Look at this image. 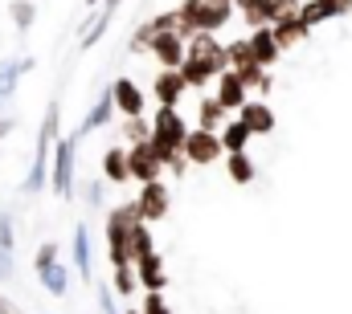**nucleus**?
<instances>
[{
    "label": "nucleus",
    "instance_id": "obj_14",
    "mask_svg": "<svg viewBox=\"0 0 352 314\" xmlns=\"http://www.w3.org/2000/svg\"><path fill=\"white\" fill-rule=\"evenodd\" d=\"M270 29H274V41H278V49H291L295 41H303V37L311 33V29L303 25V16H299V12H287V16H278Z\"/></svg>",
    "mask_w": 352,
    "mask_h": 314
},
{
    "label": "nucleus",
    "instance_id": "obj_19",
    "mask_svg": "<svg viewBox=\"0 0 352 314\" xmlns=\"http://www.w3.org/2000/svg\"><path fill=\"white\" fill-rule=\"evenodd\" d=\"M197 127L221 135V127H226V106L217 102V94H213V98H209V94L201 98V106H197Z\"/></svg>",
    "mask_w": 352,
    "mask_h": 314
},
{
    "label": "nucleus",
    "instance_id": "obj_1",
    "mask_svg": "<svg viewBox=\"0 0 352 314\" xmlns=\"http://www.w3.org/2000/svg\"><path fill=\"white\" fill-rule=\"evenodd\" d=\"M140 225H144V217H140L135 200L107 213V257H111V265H135V257H131V237H135Z\"/></svg>",
    "mask_w": 352,
    "mask_h": 314
},
{
    "label": "nucleus",
    "instance_id": "obj_28",
    "mask_svg": "<svg viewBox=\"0 0 352 314\" xmlns=\"http://www.w3.org/2000/svg\"><path fill=\"white\" fill-rule=\"evenodd\" d=\"M123 139H127L131 147L148 143V139H152V123H148L144 114H135V119H123Z\"/></svg>",
    "mask_w": 352,
    "mask_h": 314
},
{
    "label": "nucleus",
    "instance_id": "obj_36",
    "mask_svg": "<svg viewBox=\"0 0 352 314\" xmlns=\"http://www.w3.org/2000/svg\"><path fill=\"white\" fill-rule=\"evenodd\" d=\"M16 245H12V221L0 213V253H12Z\"/></svg>",
    "mask_w": 352,
    "mask_h": 314
},
{
    "label": "nucleus",
    "instance_id": "obj_40",
    "mask_svg": "<svg viewBox=\"0 0 352 314\" xmlns=\"http://www.w3.org/2000/svg\"><path fill=\"white\" fill-rule=\"evenodd\" d=\"M12 127H16V123H12V119H0V139H4V135H8V131H12Z\"/></svg>",
    "mask_w": 352,
    "mask_h": 314
},
{
    "label": "nucleus",
    "instance_id": "obj_7",
    "mask_svg": "<svg viewBox=\"0 0 352 314\" xmlns=\"http://www.w3.org/2000/svg\"><path fill=\"white\" fill-rule=\"evenodd\" d=\"M184 156H188V163H197V167H209V163H217V159L226 156V143H221L217 131L192 127V135H188V143H184Z\"/></svg>",
    "mask_w": 352,
    "mask_h": 314
},
{
    "label": "nucleus",
    "instance_id": "obj_38",
    "mask_svg": "<svg viewBox=\"0 0 352 314\" xmlns=\"http://www.w3.org/2000/svg\"><path fill=\"white\" fill-rule=\"evenodd\" d=\"M328 4V12L332 16H344V12H352V0H324Z\"/></svg>",
    "mask_w": 352,
    "mask_h": 314
},
{
    "label": "nucleus",
    "instance_id": "obj_5",
    "mask_svg": "<svg viewBox=\"0 0 352 314\" xmlns=\"http://www.w3.org/2000/svg\"><path fill=\"white\" fill-rule=\"evenodd\" d=\"M74 152H78V135H70L54 147V192L62 200L74 196Z\"/></svg>",
    "mask_w": 352,
    "mask_h": 314
},
{
    "label": "nucleus",
    "instance_id": "obj_11",
    "mask_svg": "<svg viewBox=\"0 0 352 314\" xmlns=\"http://www.w3.org/2000/svg\"><path fill=\"white\" fill-rule=\"evenodd\" d=\"M246 94H250V86L242 82V74H238V70H226V74L217 78V102H221L226 110H234V114H238V110L250 102Z\"/></svg>",
    "mask_w": 352,
    "mask_h": 314
},
{
    "label": "nucleus",
    "instance_id": "obj_30",
    "mask_svg": "<svg viewBox=\"0 0 352 314\" xmlns=\"http://www.w3.org/2000/svg\"><path fill=\"white\" fill-rule=\"evenodd\" d=\"M299 16H303V25H307V29H316V25H324L332 12H328V4H324V0H307V4L299 8Z\"/></svg>",
    "mask_w": 352,
    "mask_h": 314
},
{
    "label": "nucleus",
    "instance_id": "obj_16",
    "mask_svg": "<svg viewBox=\"0 0 352 314\" xmlns=\"http://www.w3.org/2000/svg\"><path fill=\"white\" fill-rule=\"evenodd\" d=\"M102 176H107V184H127L131 180V163H127L123 147H107L102 152Z\"/></svg>",
    "mask_w": 352,
    "mask_h": 314
},
{
    "label": "nucleus",
    "instance_id": "obj_17",
    "mask_svg": "<svg viewBox=\"0 0 352 314\" xmlns=\"http://www.w3.org/2000/svg\"><path fill=\"white\" fill-rule=\"evenodd\" d=\"M242 8V21L250 25V29H270L274 21H278V8L270 4V0H246V4H238Z\"/></svg>",
    "mask_w": 352,
    "mask_h": 314
},
{
    "label": "nucleus",
    "instance_id": "obj_32",
    "mask_svg": "<svg viewBox=\"0 0 352 314\" xmlns=\"http://www.w3.org/2000/svg\"><path fill=\"white\" fill-rule=\"evenodd\" d=\"M242 82H246V86H250V90H254V94H266V90H270V86H274V82H270V74H266L263 66H250V70H246V74H242Z\"/></svg>",
    "mask_w": 352,
    "mask_h": 314
},
{
    "label": "nucleus",
    "instance_id": "obj_37",
    "mask_svg": "<svg viewBox=\"0 0 352 314\" xmlns=\"http://www.w3.org/2000/svg\"><path fill=\"white\" fill-rule=\"evenodd\" d=\"M98 302H102V311H107V314H119L115 298H111V286H102V290H98Z\"/></svg>",
    "mask_w": 352,
    "mask_h": 314
},
{
    "label": "nucleus",
    "instance_id": "obj_8",
    "mask_svg": "<svg viewBox=\"0 0 352 314\" xmlns=\"http://www.w3.org/2000/svg\"><path fill=\"white\" fill-rule=\"evenodd\" d=\"M135 208H140V217H144L148 225H152V221H164L168 208H173V192H168V184H164V180L144 184L140 196H135Z\"/></svg>",
    "mask_w": 352,
    "mask_h": 314
},
{
    "label": "nucleus",
    "instance_id": "obj_23",
    "mask_svg": "<svg viewBox=\"0 0 352 314\" xmlns=\"http://www.w3.org/2000/svg\"><path fill=\"white\" fill-rule=\"evenodd\" d=\"M226 49H230V70L246 74L250 66H258V58H254V45H250V41H242V37H238V41H230Z\"/></svg>",
    "mask_w": 352,
    "mask_h": 314
},
{
    "label": "nucleus",
    "instance_id": "obj_21",
    "mask_svg": "<svg viewBox=\"0 0 352 314\" xmlns=\"http://www.w3.org/2000/svg\"><path fill=\"white\" fill-rule=\"evenodd\" d=\"M250 45H254V58H258V66H263V70H270V66H274V58H278V41H274V29H254Z\"/></svg>",
    "mask_w": 352,
    "mask_h": 314
},
{
    "label": "nucleus",
    "instance_id": "obj_29",
    "mask_svg": "<svg viewBox=\"0 0 352 314\" xmlns=\"http://www.w3.org/2000/svg\"><path fill=\"white\" fill-rule=\"evenodd\" d=\"M140 290V278H135V265H115V294H135Z\"/></svg>",
    "mask_w": 352,
    "mask_h": 314
},
{
    "label": "nucleus",
    "instance_id": "obj_6",
    "mask_svg": "<svg viewBox=\"0 0 352 314\" xmlns=\"http://www.w3.org/2000/svg\"><path fill=\"white\" fill-rule=\"evenodd\" d=\"M188 58H192V62H201V66H209L217 78L230 70V49H226L213 33H197V37L188 41Z\"/></svg>",
    "mask_w": 352,
    "mask_h": 314
},
{
    "label": "nucleus",
    "instance_id": "obj_22",
    "mask_svg": "<svg viewBox=\"0 0 352 314\" xmlns=\"http://www.w3.org/2000/svg\"><path fill=\"white\" fill-rule=\"evenodd\" d=\"M25 70H33V58H8V62H0V98L12 94V86H16V78Z\"/></svg>",
    "mask_w": 352,
    "mask_h": 314
},
{
    "label": "nucleus",
    "instance_id": "obj_42",
    "mask_svg": "<svg viewBox=\"0 0 352 314\" xmlns=\"http://www.w3.org/2000/svg\"><path fill=\"white\" fill-rule=\"evenodd\" d=\"M234 4H246V0H234Z\"/></svg>",
    "mask_w": 352,
    "mask_h": 314
},
{
    "label": "nucleus",
    "instance_id": "obj_15",
    "mask_svg": "<svg viewBox=\"0 0 352 314\" xmlns=\"http://www.w3.org/2000/svg\"><path fill=\"white\" fill-rule=\"evenodd\" d=\"M238 119H242L254 135H270V131H274V110H270L266 102H254V98L238 110Z\"/></svg>",
    "mask_w": 352,
    "mask_h": 314
},
{
    "label": "nucleus",
    "instance_id": "obj_18",
    "mask_svg": "<svg viewBox=\"0 0 352 314\" xmlns=\"http://www.w3.org/2000/svg\"><path fill=\"white\" fill-rule=\"evenodd\" d=\"M111 110H119V106H115V94H111V90H107V94H102V98H98V102H94V110H90L87 119H82V123H78V131H74V135H78V139H82V135H90V131H98V127H102V123H111Z\"/></svg>",
    "mask_w": 352,
    "mask_h": 314
},
{
    "label": "nucleus",
    "instance_id": "obj_2",
    "mask_svg": "<svg viewBox=\"0 0 352 314\" xmlns=\"http://www.w3.org/2000/svg\"><path fill=\"white\" fill-rule=\"evenodd\" d=\"M188 123L176 114V106H160L156 114H152V143H156V152L164 156V163H173L180 152H184V143H188Z\"/></svg>",
    "mask_w": 352,
    "mask_h": 314
},
{
    "label": "nucleus",
    "instance_id": "obj_20",
    "mask_svg": "<svg viewBox=\"0 0 352 314\" xmlns=\"http://www.w3.org/2000/svg\"><path fill=\"white\" fill-rule=\"evenodd\" d=\"M250 135H254V131H250L242 119H230V123L221 127V143H226V156H238V152H246Z\"/></svg>",
    "mask_w": 352,
    "mask_h": 314
},
{
    "label": "nucleus",
    "instance_id": "obj_43",
    "mask_svg": "<svg viewBox=\"0 0 352 314\" xmlns=\"http://www.w3.org/2000/svg\"><path fill=\"white\" fill-rule=\"evenodd\" d=\"M87 4H98V0H87Z\"/></svg>",
    "mask_w": 352,
    "mask_h": 314
},
{
    "label": "nucleus",
    "instance_id": "obj_27",
    "mask_svg": "<svg viewBox=\"0 0 352 314\" xmlns=\"http://www.w3.org/2000/svg\"><path fill=\"white\" fill-rule=\"evenodd\" d=\"M180 74H184V82H188V90H205L209 82H217V74H213L209 66H201V62H192V58L180 66Z\"/></svg>",
    "mask_w": 352,
    "mask_h": 314
},
{
    "label": "nucleus",
    "instance_id": "obj_34",
    "mask_svg": "<svg viewBox=\"0 0 352 314\" xmlns=\"http://www.w3.org/2000/svg\"><path fill=\"white\" fill-rule=\"evenodd\" d=\"M54 261H58V245H54V241H45V245L37 249L33 265H37V274H41V269H45V265H54Z\"/></svg>",
    "mask_w": 352,
    "mask_h": 314
},
{
    "label": "nucleus",
    "instance_id": "obj_3",
    "mask_svg": "<svg viewBox=\"0 0 352 314\" xmlns=\"http://www.w3.org/2000/svg\"><path fill=\"white\" fill-rule=\"evenodd\" d=\"M58 147V102H50L45 110V123L37 131V152H33V167H29V180H25V192H41L45 188V163L50 152Z\"/></svg>",
    "mask_w": 352,
    "mask_h": 314
},
{
    "label": "nucleus",
    "instance_id": "obj_31",
    "mask_svg": "<svg viewBox=\"0 0 352 314\" xmlns=\"http://www.w3.org/2000/svg\"><path fill=\"white\" fill-rule=\"evenodd\" d=\"M33 16H37V8H33V0H12V25H16L21 33H29V25H33Z\"/></svg>",
    "mask_w": 352,
    "mask_h": 314
},
{
    "label": "nucleus",
    "instance_id": "obj_26",
    "mask_svg": "<svg viewBox=\"0 0 352 314\" xmlns=\"http://www.w3.org/2000/svg\"><path fill=\"white\" fill-rule=\"evenodd\" d=\"M226 171H230V180H234V184H250V180H254V159L246 156V152L226 156Z\"/></svg>",
    "mask_w": 352,
    "mask_h": 314
},
{
    "label": "nucleus",
    "instance_id": "obj_41",
    "mask_svg": "<svg viewBox=\"0 0 352 314\" xmlns=\"http://www.w3.org/2000/svg\"><path fill=\"white\" fill-rule=\"evenodd\" d=\"M127 314H144V311H127Z\"/></svg>",
    "mask_w": 352,
    "mask_h": 314
},
{
    "label": "nucleus",
    "instance_id": "obj_13",
    "mask_svg": "<svg viewBox=\"0 0 352 314\" xmlns=\"http://www.w3.org/2000/svg\"><path fill=\"white\" fill-rule=\"evenodd\" d=\"M184 90H188V82H184L180 70H160V78L152 82V94H156V102H160V106H176Z\"/></svg>",
    "mask_w": 352,
    "mask_h": 314
},
{
    "label": "nucleus",
    "instance_id": "obj_25",
    "mask_svg": "<svg viewBox=\"0 0 352 314\" xmlns=\"http://www.w3.org/2000/svg\"><path fill=\"white\" fill-rule=\"evenodd\" d=\"M37 278H41V286H45L54 298H62V294H66V286H70V274H66V265H58V261H54V265H45Z\"/></svg>",
    "mask_w": 352,
    "mask_h": 314
},
{
    "label": "nucleus",
    "instance_id": "obj_10",
    "mask_svg": "<svg viewBox=\"0 0 352 314\" xmlns=\"http://www.w3.org/2000/svg\"><path fill=\"white\" fill-rule=\"evenodd\" d=\"M135 278H140V286H144V294H160L164 286H168V274H164V257L152 249L148 257H140L135 261Z\"/></svg>",
    "mask_w": 352,
    "mask_h": 314
},
{
    "label": "nucleus",
    "instance_id": "obj_9",
    "mask_svg": "<svg viewBox=\"0 0 352 314\" xmlns=\"http://www.w3.org/2000/svg\"><path fill=\"white\" fill-rule=\"evenodd\" d=\"M148 49L156 53L160 70H180V66L188 62V41H184L180 33H160V37H156Z\"/></svg>",
    "mask_w": 352,
    "mask_h": 314
},
{
    "label": "nucleus",
    "instance_id": "obj_33",
    "mask_svg": "<svg viewBox=\"0 0 352 314\" xmlns=\"http://www.w3.org/2000/svg\"><path fill=\"white\" fill-rule=\"evenodd\" d=\"M152 253V233H148V221L135 229V237H131V257L140 261V257H148Z\"/></svg>",
    "mask_w": 352,
    "mask_h": 314
},
{
    "label": "nucleus",
    "instance_id": "obj_35",
    "mask_svg": "<svg viewBox=\"0 0 352 314\" xmlns=\"http://www.w3.org/2000/svg\"><path fill=\"white\" fill-rule=\"evenodd\" d=\"M144 314H173V306L164 302V294H144Z\"/></svg>",
    "mask_w": 352,
    "mask_h": 314
},
{
    "label": "nucleus",
    "instance_id": "obj_39",
    "mask_svg": "<svg viewBox=\"0 0 352 314\" xmlns=\"http://www.w3.org/2000/svg\"><path fill=\"white\" fill-rule=\"evenodd\" d=\"M0 314H21V306H16L12 298H4V294H0Z\"/></svg>",
    "mask_w": 352,
    "mask_h": 314
},
{
    "label": "nucleus",
    "instance_id": "obj_12",
    "mask_svg": "<svg viewBox=\"0 0 352 314\" xmlns=\"http://www.w3.org/2000/svg\"><path fill=\"white\" fill-rule=\"evenodd\" d=\"M111 94H115V106H119V114H123V119H135V114H144V90H140L131 78L111 82Z\"/></svg>",
    "mask_w": 352,
    "mask_h": 314
},
{
    "label": "nucleus",
    "instance_id": "obj_24",
    "mask_svg": "<svg viewBox=\"0 0 352 314\" xmlns=\"http://www.w3.org/2000/svg\"><path fill=\"white\" fill-rule=\"evenodd\" d=\"M74 261H78V278H90V229L82 221L74 225Z\"/></svg>",
    "mask_w": 352,
    "mask_h": 314
},
{
    "label": "nucleus",
    "instance_id": "obj_4",
    "mask_svg": "<svg viewBox=\"0 0 352 314\" xmlns=\"http://www.w3.org/2000/svg\"><path fill=\"white\" fill-rule=\"evenodd\" d=\"M127 163H131V180H140V188L144 184H156L160 180V171L168 167L164 156L156 152V143L148 139V143H140V147H127Z\"/></svg>",
    "mask_w": 352,
    "mask_h": 314
}]
</instances>
